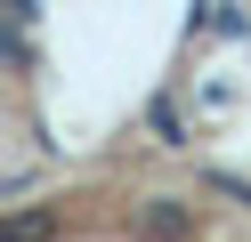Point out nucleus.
Masks as SVG:
<instances>
[{"label": "nucleus", "instance_id": "nucleus-1", "mask_svg": "<svg viewBox=\"0 0 251 242\" xmlns=\"http://www.w3.org/2000/svg\"><path fill=\"white\" fill-rule=\"evenodd\" d=\"M138 226H146V242H186L195 234V210L178 194H154V202H138Z\"/></svg>", "mask_w": 251, "mask_h": 242}, {"label": "nucleus", "instance_id": "nucleus-2", "mask_svg": "<svg viewBox=\"0 0 251 242\" xmlns=\"http://www.w3.org/2000/svg\"><path fill=\"white\" fill-rule=\"evenodd\" d=\"M57 234V210H17V218H0V242H49Z\"/></svg>", "mask_w": 251, "mask_h": 242}, {"label": "nucleus", "instance_id": "nucleus-3", "mask_svg": "<svg viewBox=\"0 0 251 242\" xmlns=\"http://www.w3.org/2000/svg\"><path fill=\"white\" fill-rule=\"evenodd\" d=\"M8 16H17V24H33V16H41V8H33V0H17V8H8Z\"/></svg>", "mask_w": 251, "mask_h": 242}]
</instances>
